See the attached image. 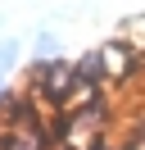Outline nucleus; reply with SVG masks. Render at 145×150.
<instances>
[{"instance_id":"f257e3e1","label":"nucleus","mask_w":145,"mask_h":150,"mask_svg":"<svg viewBox=\"0 0 145 150\" xmlns=\"http://www.w3.org/2000/svg\"><path fill=\"white\" fill-rule=\"evenodd\" d=\"M109 64H104V50H91V55H82L77 64H72V82H77L82 96H95V86L104 82Z\"/></svg>"},{"instance_id":"f03ea898","label":"nucleus","mask_w":145,"mask_h":150,"mask_svg":"<svg viewBox=\"0 0 145 150\" xmlns=\"http://www.w3.org/2000/svg\"><path fill=\"white\" fill-rule=\"evenodd\" d=\"M14 59H18V41H0V73H5V68H14Z\"/></svg>"},{"instance_id":"7ed1b4c3","label":"nucleus","mask_w":145,"mask_h":150,"mask_svg":"<svg viewBox=\"0 0 145 150\" xmlns=\"http://www.w3.org/2000/svg\"><path fill=\"white\" fill-rule=\"evenodd\" d=\"M36 50H41V59H59V55H54V50H59L54 32H41V37H36Z\"/></svg>"},{"instance_id":"20e7f679","label":"nucleus","mask_w":145,"mask_h":150,"mask_svg":"<svg viewBox=\"0 0 145 150\" xmlns=\"http://www.w3.org/2000/svg\"><path fill=\"white\" fill-rule=\"evenodd\" d=\"M91 150H113V146H109V141H95V146H91Z\"/></svg>"},{"instance_id":"39448f33","label":"nucleus","mask_w":145,"mask_h":150,"mask_svg":"<svg viewBox=\"0 0 145 150\" xmlns=\"http://www.w3.org/2000/svg\"><path fill=\"white\" fill-rule=\"evenodd\" d=\"M127 150H136V146H127Z\"/></svg>"}]
</instances>
